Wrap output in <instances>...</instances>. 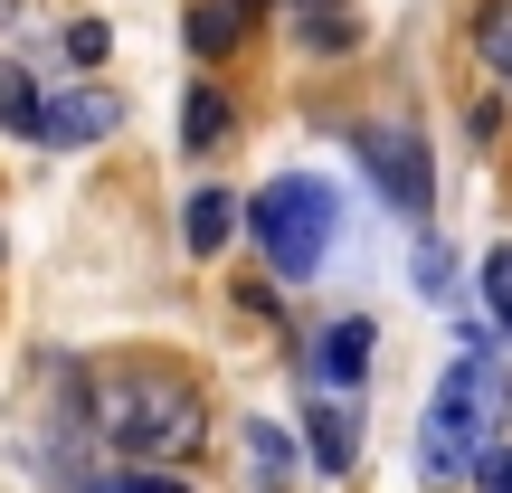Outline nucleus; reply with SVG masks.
I'll return each instance as SVG.
<instances>
[{
    "mask_svg": "<svg viewBox=\"0 0 512 493\" xmlns=\"http://www.w3.org/2000/svg\"><path fill=\"white\" fill-rule=\"evenodd\" d=\"M86 427L105 437L114 465H190L209 446V399L190 370L152 351H114L86 370Z\"/></svg>",
    "mask_w": 512,
    "mask_h": 493,
    "instance_id": "nucleus-1",
    "label": "nucleus"
},
{
    "mask_svg": "<svg viewBox=\"0 0 512 493\" xmlns=\"http://www.w3.org/2000/svg\"><path fill=\"white\" fill-rule=\"evenodd\" d=\"M503 427H512V370H503V351L465 342V361H446L437 399H427V418H418V475L427 484L475 475L503 446Z\"/></svg>",
    "mask_w": 512,
    "mask_h": 493,
    "instance_id": "nucleus-2",
    "label": "nucleus"
},
{
    "mask_svg": "<svg viewBox=\"0 0 512 493\" xmlns=\"http://www.w3.org/2000/svg\"><path fill=\"white\" fill-rule=\"evenodd\" d=\"M247 228H256V247H266V266L285 275V285H304V275H323L332 238H342V200H332L313 171H285V181H266L247 200Z\"/></svg>",
    "mask_w": 512,
    "mask_h": 493,
    "instance_id": "nucleus-3",
    "label": "nucleus"
},
{
    "mask_svg": "<svg viewBox=\"0 0 512 493\" xmlns=\"http://www.w3.org/2000/svg\"><path fill=\"white\" fill-rule=\"evenodd\" d=\"M351 152H361L370 190H380L399 219H427V200H437V152H427L418 124H399V114H370V124H351Z\"/></svg>",
    "mask_w": 512,
    "mask_h": 493,
    "instance_id": "nucleus-4",
    "label": "nucleus"
},
{
    "mask_svg": "<svg viewBox=\"0 0 512 493\" xmlns=\"http://www.w3.org/2000/svg\"><path fill=\"white\" fill-rule=\"evenodd\" d=\"M370 351H380V323H370V313H342V323H323L313 332V380L323 389H361L370 380Z\"/></svg>",
    "mask_w": 512,
    "mask_h": 493,
    "instance_id": "nucleus-5",
    "label": "nucleus"
},
{
    "mask_svg": "<svg viewBox=\"0 0 512 493\" xmlns=\"http://www.w3.org/2000/svg\"><path fill=\"white\" fill-rule=\"evenodd\" d=\"M114 124H124V95H105V86H86V95H48V114H38V143L86 152V143H105Z\"/></svg>",
    "mask_w": 512,
    "mask_h": 493,
    "instance_id": "nucleus-6",
    "label": "nucleus"
},
{
    "mask_svg": "<svg viewBox=\"0 0 512 493\" xmlns=\"http://www.w3.org/2000/svg\"><path fill=\"white\" fill-rule=\"evenodd\" d=\"M190 57H228V48H247V29H256V0H190Z\"/></svg>",
    "mask_w": 512,
    "mask_h": 493,
    "instance_id": "nucleus-7",
    "label": "nucleus"
},
{
    "mask_svg": "<svg viewBox=\"0 0 512 493\" xmlns=\"http://www.w3.org/2000/svg\"><path fill=\"white\" fill-rule=\"evenodd\" d=\"M304 446H313V465H323V475H351V465H361V437H351V408H342V399L304 408Z\"/></svg>",
    "mask_w": 512,
    "mask_h": 493,
    "instance_id": "nucleus-8",
    "label": "nucleus"
},
{
    "mask_svg": "<svg viewBox=\"0 0 512 493\" xmlns=\"http://www.w3.org/2000/svg\"><path fill=\"white\" fill-rule=\"evenodd\" d=\"M238 219H247V209L228 200V190H190V209H181V238H190V256H219L228 238H238Z\"/></svg>",
    "mask_w": 512,
    "mask_h": 493,
    "instance_id": "nucleus-9",
    "label": "nucleus"
},
{
    "mask_svg": "<svg viewBox=\"0 0 512 493\" xmlns=\"http://www.w3.org/2000/svg\"><path fill=\"white\" fill-rule=\"evenodd\" d=\"M228 143V95L219 86H190L181 95V152H219Z\"/></svg>",
    "mask_w": 512,
    "mask_h": 493,
    "instance_id": "nucleus-10",
    "label": "nucleus"
},
{
    "mask_svg": "<svg viewBox=\"0 0 512 493\" xmlns=\"http://www.w3.org/2000/svg\"><path fill=\"white\" fill-rule=\"evenodd\" d=\"M38 114H48L38 76L19 67V57H0V133H38Z\"/></svg>",
    "mask_w": 512,
    "mask_h": 493,
    "instance_id": "nucleus-11",
    "label": "nucleus"
},
{
    "mask_svg": "<svg viewBox=\"0 0 512 493\" xmlns=\"http://www.w3.org/2000/svg\"><path fill=\"white\" fill-rule=\"evenodd\" d=\"M475 48H484V67H494L503 86H512V0H494V10L475 19Z\"/></svg>",
    "mask_w": 512,
    "mask_h": 493,
    "instance_id": "nucleus-12",
    "label": "nucleus"
},
{
    "mask_svg": "<svg viewBox=\"0 0 512 493\" xmlns=\"http://www.w3.org/2000/svg\"><path fill=\"white\" fill-rule=\"evenodd\" d=\"M76 493H190V484H171L162 465H114V475H86Z\"/></svg>",
    "mask_w": 512,
    "mask_h": 493,
    "instance_id": "nucleus-13",
    "label": "nucleus"
},
{
    "mask_svg": "<svg viewBox=\"0 0 512 493\" xmlns=\"http://www.w3.org/2000/svg\"><path fill=\"white\" fill-rule=\"evenodd\" d=\"M484 304H494V323L512 332V238H503L494 256H484Z\"/></svg>",
    "mask_w": 512,
    "mask_h": 493,
    "instance_id": "nucleus-14",
    "label": "nucleus"
},
{
    "mask_svg": "<svg viewBox=\"0 0 512 493\" xmlns=\"http://www.w3.org/2000/svg\"><path fill=\"white\" fill-rule=\"evenodd\" d=\"M57 48H67V67H105V48H114V38H105V19H76Z\"/></svg>",
    "mask_w": 512,
    "mask_h": 493,
    "instance_id": "nucleus-15",
    "label": "nucleus"
},
{
    "mask_svg": "<svg viewBox=\"0 0 512 493\" xmlns=\"http://www.w3.org/2000/svg\"><path fill=\"white\" fill-rule=\"evenodd\" d=\"M418 294H427V304L456 294V256H446V247H418Z\"/></svg>",
    "mask_w": 512,
    "mask_h": 493,
    "instance_id": "nucleus-16",
    "label": "nucleus"
},
{
    "mask_svg": "<svg viewBox=\"0 0 512 493\" xmlns=\"http://www.w3.org/2000/svg\"><path fill=\"white\" fill-rule=\"evenodd\" d=\"M475 484H484V493H512V446H494V456L475 465Z\"/></svg>",
    "mask_w": 512,
    "mask_h": 493,
    "instance_id": "nucleus-17",
    "label": "nucleus"
},
{
    "mask_svg": "<svg viewBox=\"0 0 512 493\" xmlns=\"http://www.w3.org/2000/svg\"><path fill=\"white\" fill-rule=\"evenodd\" d=\"M10 10H19V0H0V19H10Z\"/></svg>",
    "mask_w": 512,
    "mask_h": 493,
    "instance_id": "nucleus-18",
    "label": "nucleus"
}]
</instances>
